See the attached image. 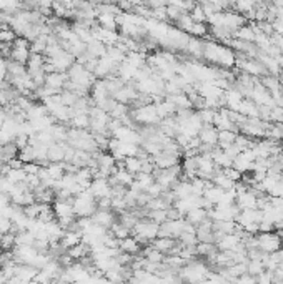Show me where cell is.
I'll use <instances>...</instances> for the list:
<instances>
[{
  "mask_svg": "<svg viewBox=\"0 0 283 284\" xmlns=\"http://www.w3.org/2000/svg\"><path fill=\"white\" fill-rule=\"evenodd\" d=\"M28 58H30V42L25 40L24 37H17L15 42L12 44L10 60L22 63V65H27Z\"/></svg>",
  "mask_w": 283,
  "mask_h": 284,
  "instance_id": "1",
  "label": "cell"
},
{
  "mask_svg": "<svg viewBox=\"0 0 283 284\" xmlns=\"http://www.w3.org/2000/svg\"><path fill=\"white\" fill-rule=\"evenodd\" d=\"M90 193L93 195V198L98 201L102 198H112V186H110L109 180L104 178H95L90 184Z\"/></svg>",
  "mask_w": 283,
  "mask_h": 284,
  "instance_id": "2",
  "label": "cell"
},
{
  "mask_svg": "<svg viewBox=\"0 0 283 284\" xmlns=\"http://www.w3.org/2000/svg\"><path fill=\"white\" fill-rule=\"evenodd\" d=\"M198 140L201 145L215 148V146H218V130L213 125H203L198 133Z\"/></svg>",
  "mask_w": 283,
  "mask_h": 284,
  "instance_id": "3",
  "label": "cell"
},
{
  "mask_svg": "<svg viewBox=\"0 0 283 284\" xmlns=\"http://www.w3.org/2000/svg\"><path fill=\"white\" fill-rule=\"evenodd\" d=\"M92 221L105 230H110L113 223L117 221V214H113L112 209H97L92 216Z\"/></svg>",
  "mask_w": 283,
  "mask_h": 284,
  "instance_id": "4",
  "label": "cell"
},
{
  "mask_svg": "<svg viewBox=\"0 0 283 284\" xmlns=\"http://www.w3.org/2000/svg\"><path fill=\"white\" fill-rule=\"evenodd\" d=\"M68 81V75L67 73H62V72H54V73H49L45 77V87L55 90V92H62L65 88Z\"/></svg>",
  "mask_w": 283,
  "mask_h": 284,
  "instance_id": "5",
  "label": "cell"
},
{
  "mask_svg": "<svg viewBox=\"0 0 283 284\" xmlns=\"http://www.w3.org/2000/svg\"><path fill=\"white\" fill-rule=\"evenodd\" d=\"M67 148H68L67 143H52L49 146V153H47L49 161L50 163H63L65 161Z\"/></svg>",
  "mask_w": 283,
  "mask_h": 284,
  "instance_id": "6",
  "label": "cell"
},
{
  "mask_svg": "<svg viewBox=\"0 0 283 284\" xmlns=\"http://www.w3.org/2000/svg\"><path fill=\"white\" fill-rule=\"evenodd\" d=\"M120 251L122 253H127V255H130V256H140L142 255V244L137 241L134 236H128V238L125 239H122L120 241Z\"/></svg>",
  "mask_w": 283,
  "mask_h": 284,
  "instance_id": "7",
  "label": "cell"
},
{
  "mask_svg": "<svg viewBox=\"0 0 283 284\" xmlns=\"http://www.w3.org/2000/svg\"><path fill=\"white\" fill-rule=\"evenodd\" d=\"M82 238H84V234L79 233V231H65L62 239H60V244H62V248L67 251V249H70L82 243Z\"/></svg>",
  "mask_w": 283,
  "mask_h": 284,
  "instance_id": "8",
  "label": "cell"
},
{
  "mask_svg": "<svg viewBox=\"0 0 283 284\" xmlns=\"http://www.w3.org/2000/svg\"><path fill=\"white\" fill-rule=\"evenodd\" d=\"M152 246L155 248L157 251H160L162 255H170L171 249L177 246V239H173V238H157L152 243Z\"/></svg>",
  "mask_w": 283,
  "mask_h": 284,
  "instance_id": "9",
  "label": "cell"
},
{
  "mask_svg": "<svg viewBox=\"0 0 283 284\" xmlns=\"http://www.w3.org/2000/svg\"><path fill=\"white\" fill-rule=\"evenodd\" d=\"M208 219V211H205L203 208H195V209H192L190 213L185 216V221L187 223H190V225H194L195 228H198L201 223L203 221H207Z\"/></svg>",
  "mask_w": 283,
  "mask_h": 284,
  "instance_id": "10",
  "label": "cell"
},
{
  "mask_svg": "<svg viewBox=\"0 0 283 284\" xmlns=\"http://www.w3.org/2000/svg\"><path fill=\"white\" fill-rule=\"evenodd\" d=\"M97 24L100 25L102 28L115 30V32H117V27H118L117 15H115V14H98V17H97Z\"/></svg>",
  "mask_w": 283,
  "mask_h": 284,
  "instance_id": "11",
  "label": "cell"
},
{
  "mask_svg": "<svg viewBox=\"0 0 283 284\" xmlns=\"http://www.w3.org/2000/svg\"><path fill=\"white\" fill-rule=\"evenodd\" d=\"M233 37L240 42H245V44H252L255 42V27H248V25H243L242 28H238L237 32L233 33Z\"/></svg>",
  "mask_w": 283,
  "mask_h": 284,
  "instance_id": "12",
  "label": "cell"
},
{
  "mask_svg": "<svg viewBox=\"0 0 283 284\" xmlns=\"http://www.w3.org/2000/svg\"><path fill=\"white\" fill-rule=\"evenodd\" d=\"M70 128L75 130H88L90 128V117L85 113H77L70 120Z\"/></svg>",
  "mask_w": 283,
  "mask_h": 284,
  "instance_id": "13",
  "label": "cell"
},
{
  "mask_svg": "<svg viewBox=\"0 0 283 284\" xmlns=\"http://www.w3.org/2000/svg\"><path fill=\"white\" fill-rule=\"evenodd\" d=\"M123 168L128 171L130 175L137 176L139 173H142V160L139 156H130L127 160H123Z\"/></svg>",
  "mask_w": 283,
  "mask_h": 284,
  "instance_id": "14",
  "label": "cell"
},
{
  "mask_svg": "<svg viewBox=\"0 0 283 284\" xmlns=\"http://www.w3.org/2000/svg\"><path fill=\"white\" fill-rule=\"evenodd\" d=\"M0 248H2V253H12L15 248V234L14 233H7L0 236Z\"/></svg>",
  "mask_w": 283,
  "mask_h": 284,
  "instance_id": "15",
  "label": "cell"
},
{
  "mask_svg": "<svg viewBox=\"0 0 283 284\" xmlns=\"http://www.w3.org/2000/svg\"><path fill=\"white\" fill-rule=\"evenodd\" d=\"M5 178L12 184H20V183L25 181V178H27V173L24 171V168H20V170H8V173L5 175Z\"/></svg>",
  "mask_w": 283,
  "mask_h": 284,
  "instance_id": "16",
  "label": "cell"
},
{
  "mask_svg": "<svg viewBox=\"0 0 283 284\" xmlns=\"http://www.w3.org/2000/svg\"><path fill=\"white\" fill-rule=\"evenodd\" d=\"M188 15L192 17V20H194L195 24H207V15H205V12L201 10L200 3H197V5L192 8V12Z\"/></svg>",
  "mask_w": 283,
  "mask_h": 284,
  "instance_id": "17",
  "label": "cell"
},
{
  "mask_svg": "<svg viewBox=\"0 0 283 284\" xmlns=\"http://www.w3.org/2000/svg\"><path fill=\"white\" fill-rule=\"evenodd\" d=\"M190 33H192V35H195V37H203V35H207V33H208L207 24H195L194 27H192Z\"/></svg>",
  "mask_w": 283,
  "mask_h": 284,
  "instance_id": "18",
  "label": "cell"
},
{
  "mask_svg": "<svg viewBox=\"0 0 283 284\" xmlns=\"http://www.w3.org/2000/svg\"><path fill=\"white\" fill-rule=\"evenodd\" d=\"M12 233V221L8 218L0 216V236Z\"/></svg>",
  "mask_w": 283,
  "mask_h": 284,
  "instance_id": "19",
  "label": "cell"
},
{
  "mask_svg": "<svg viewBox=\"0 0 283 284\" xmlns=\"http://www.w3.org/2000/svg\"><path fill=\"white\" fill-rule=\"evenodd\" d=\"M233 284H256V278L254 276H250V274H242L240 278L235 279V283Z\"/></svg>",
  "mask_w": 283,
  "mask_h": 284,
  "instance_id": "20",
  "label": "cell"
}]
</instances>
